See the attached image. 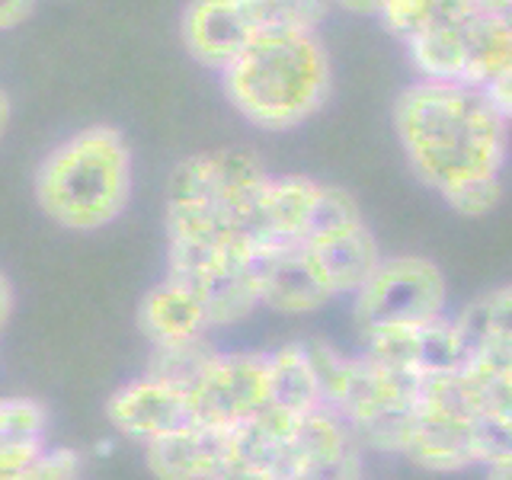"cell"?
Instances as JSON below:
<instances>
[{"mask_svg":"<svg viewBox=\"0 0 512 480\" xmlns=\"http://www.w3.org/2000/svg\"><path fill=\"white\" fill-rule=\"evenodd\" d=\"M391 125L413 180L439 199L480 180H503L512 122L484 87L413 77L394 96Z\"/></svg>","mask_w":512,"mask_h":480,"instance_id":"obj_1","label":"cell"},{"mask_svg":"<svg viewBox=\"0 0 512 480\" xmlns=\"http://www.w3.org/2000/svg\"><path fill=\"white\" fill-rule=\"evenodd\" d=\"M224 100L269 135L295 132L333 96V58L320 29L266 23L218 74Z\"/></svg>","mask_w":512,"mask_h":480,"instance_id":"obj_2","label":"cell"},{"mask_svg":"<svg viewBox=\"0 0 512 480\" xmlns=\"http://www.w3.org/2000/svg\"><path fill=\"white\" fill-rule=\"evenodd\" d=\"M135 192V154L116 125L93 122L61 138L39 160L32 196L61 231L96 234L125 215Z\"/></svg>","mask_w":512,"mask_h":480,"instance_id":"obj_3","label":"cell"},{"mask_svg":"<svg viewBox=\"0 0 512 480\" xmlns=\"http://www.w3.org/2000/svg\"><path fill=\"white\" fill-rule=\"evenodd\" d=\"M445 304L448 282L436 263L416 253L384 256L352 295V324L362 336L384 327H416L445 314Z\"/></svg>","mask_w":512,"mask_h":480,"instance_id":"obj_4","label":"cell"},{"mask_svg":"<svg viewBox=\"0 0 512 480\" xmlns=\"http://www.w3.org/2000/svg\"><path fill=\"white\" fill-rule=\"evenodd\" d=\"M269 404V352L218 349V356L189 388L192 423L218 432H234Z\"/></svg>","mask_w":512,"mask_h":480,"instance_id":"obj_5","label":"cell"},{"mask_svg":"<svg viewBox=\"0 0 512 480\" xmlns=\"http://www.w3.org/2000/svg\"><path fill=\"white\" fill-rule=\"evenodd\" d=\"M266 164L247 148H215L196 151L176 160L167 176V196L183 202H208L237 215L247 228V215L256 192L266 183Z\"/></svg>","mask_w":512,"mask_h":480,"instance_id":"obj_6","label":"cell"},{"mask_svg":"<svg viewBox=\"0 0 512 480\" xmlns=\"http://www.w3.org/2000/svg\"><path fill=\"white\" fill-rule=\"evenodd\" d=\"M269 23L260 0H186L180 10L183 52L221 74Z\"/></svg>","mask_w":512,"mask_h":480,"instance_id":"obj_7","label":"cell"},{"mask_svg":"<svg viewBox=\"0 0 512 480\" xmlns=\"http://www.w3.org/2000/svg\"><path fill=\"white\" fill-rule=\"evenodd\" d=\"M250 272L260 308L276 314H314L336 298L308 244H256Z\"/></svg>","mask_w":512,"mask_h":480,"instance_id":"obj_8","label":"cell"},{"mask_svg":"<svg viewBox=\"0 0 512 480\" xmlns=\"http://www.w3.org/2000/svg\"><path fill=\"white\" fill-rule=\"evenodd\" d=\"M106 420L119 436L148 445L167 432L192 423L189 391L144 372L141 378L122 384L106 400Z\"/></svg>","mask_w":512,"mask_h":480,"instance_id":"obj_9","label":"cell"},{"mask_svg":"<svg viewBox=\"0 0 512 480\" xmlns=\"http://www.w3.org/2000/svg\"><path fill=\"white\" fill-rule=\"evenodd\" d=\"M477 423L480 416H464L455 410H442L416 400V413L404 442L407 461L420 464L426 471L452 474L471 464H480L477 452Z\"/></svg>","mask_w":512,"mask_h":480,"instance_id":"obj_10","label":"cell"},{"mask_svg":"<svg viewBox=\"0 0 512 480\" xmlns=\"http://www.w3.org/2000/svg\"><path fill=\"white\" fill-rule=\"evenodd\" d=\"M320 180L304 173H269L247 215V231L256 244H304Z\"/></svg>","mask_w":512,"mask_h":480,"instance_id":"obj_11","label":"cell"},{"mask_svg":"<svg viewBox=\"0 0 512 480\" xmlns=\"http://www.w3.org/2000/svg\"><path fill=\"white\" fill-rule=\"evenodd\" d=\"M231 452V432L186 423L144 445L154 480H212Z\"/></svg>","mask_w":512,"mask_h":480,"instance_id":"obj_12","label":"cell"},{"mask_svg":"<svg viewBox=\"0 0 512 480\" xmlns=\"http://www.w3.org/2000/svg\"><path fill=\"white\" fill-rule=\"evenodd\" d=\"M138 330L151 346H170L212 333L205 304L189 282L167 276L148 288L138 304Z\"/></svg>","mask_w":512,"mask_h":480,"instance_id":"obj_13","label":"cell"},{"mask_svg":"<svg viewBox=\"0 0 512 480\" xmlns=\"http://www.w3.org/2000/svg\"><path fill=\"white\" fill-rule=\"evenodd\" d=\"M298 413H288L279 407H266L237 426L231 432V455L244 458L256 468L276 474L279 480H292L295 471V429H298Z\"/></svg>","mask_w":512,"mask_h":480,"instance_id":"obj_14","label":"cell"},{"mask_svg":"<svg viewBox=\"0 0 512 480\" xmlns=\"http://www.w3.org/2000/svg\"><path fill=\"white\" fill-rule=\"evenodd\" d=\"M308 250L314 253V260L324 272L327 285L333 288V295H356L365 285V279L378 269V263L384 260V253L378 247V237L368 231V224H356L343 234H333L320 244H308Z\"/></svg>","mask_w":512,"mask_h":480,"instance_id":"obj_15","label":"cell"},{"mask_svg":"<svg viewBox=\"0 0 512 480\" xmlns=\"http://www.w3.org/2000/svg\"><path fill=\"white\" fill-rule=\"evenodd\" d=\"M468 20L436 23L404 42L407 61L416 77L445 80V84H468V64H471Z\"/></svg>","mask_w":512,"mask_h":480,"instance_id":"obj_16","label":"cell"},{"mask_svg":"<svg viewBox=\"0 0 512 480\" xmlns=\"http://www.w3.org/2000/svg\"><path fill=\"white\" fill-rule=\"evenodd\" d=\"M250 260L228 263L215 272H208V276H202L199 282H189L205 304L212 330L244 324V320L260 308V292H256Z\"/></svg>","mask_w":512,"mask_h":480,"instance_id":"obj_17","label":"cell"},{"mask_svg":"<svg viewBox=\"0 0 512 480\" xmlns=\"http://www.w3.org/2000/svg\"><path fill=\"white\" fill-rule=\"evenodd\" d=\"M269 394L272 407L298 416L324 407L308 343H285L269 352Z\"/></svg>","mask_w":512,"mask_h":480,"instance_id":"obj_18","label":"cell"},{"mask_svg":"<svg viewBox=\"0 0 512 480\" xmlns=\"http://www.w3.org/2000/svg\"><path fill=\"white\" fill-rule=\"evenodd\" d=\"M468 45H471V64H468V84L471 87H490L493 80L512 71V26L506 16L496 13H474L468 20Z\"/></svg>","mask_w":512,"mask_h":480,"instance_id":"obj_19","label":"cell"},{"mask_svg":"<svg viewBox=\"0 0 512 480\" xmlns=\"http://www.w3.org/2000/svg\"><path fill=\"white\" fill-rule=\"evenodd\" d=\"M468 340L455 317H432L413 327V372L420 378L452 375L468 365Z\"/></svg>","mask_w":512,"mask_h":480,"instance_id":"obj_20","label":"cell"},{"mask_svg":"<svg viewBox=\"0 0 512 480\" xmlns=\"http://www.w3.org/2000/svg\"><path fill=\"white\" fill-rule=\"evenodd\" d=\"M215 356H218V346L212 343V333H205V336H196V340H183V343H170V346H151L148 368H144V372L189 391Z\"/></svg>","mask_w":512,"mask_h":480,"instance_id":"obj_21","label":"cell"},{"mask_svg":"<svg viewBox=\"0 0 512 480\" xmlns=\"http://www.w3.org/2000/svg\"><path fill=\"white\" fill-rule=\"evenodd\" d=\"M455 320L464 340H468V352L487 340L512 343V285L493 288V292L474 298Z\"/></svg>","mask_w":512,"mask_h":480,"instance_id":"obj_22","label":"cell"},{"mask_svg":"<svg viewBox=\"0 0 512 480\" xmlns=\"http://www.w3.org/2000/svg\"><path fill=\"white\" fill-rule=\"evenodd\" d=\"M48 439V410L36 397H0V452Z\"/></svg>","mask_w":512,"mask_h":480,"instance_id":"obj_23","label":"cell"},{"mask_svg":"<svg viewBox=\"0 0 512 480\" xmlns=\"http://www.w3.org/2000/svg\"><path fill=\"white\" fill-rule=\"evenodd\" d=\"M503 196H506L503 180H480V183H471V186L452 192V196L442 202L461 218H484L503 202Z\"/></svg>","mask_w":512,"mask_h":480,"instance_id":"obj_24","label":"cell"},{"mask_svg":"<svg viewBox=\"0 0 512 480\" xmlns=\"http://www.w3.org/2000/svg\"><path fill=\"white\" fill-rule=\"evenodd\" d=\"M212 480H279V477L263 471V468H256V464H250L244 458H234L228 452V458H224V464L212 474Z\"/></svg>","mask_w":512,"mask_h":480,"instance_id":"obj_25","label":"cell"},{"mask_svg":"<svg viewBox=\"0 0 512 480\" xmlns=\"http://www.w3.org/2000/svg\"><path fill=\"white\" fill-rule=\"evenodd\" d=\"M39 0H0V36L26 26V20L36 13Z\"/></svg>","mask_w":512,"mask_h":480,"instance_id":"obj_26","label":"cell"},{"mask_svg":"<svg viewBox=\"0 0 512 480\" xmlns=\"http://www.w3.org/2000/svg\"><path fill=\"white\" fill-rule=\"evenodd\" d=\"M487 93H490V100L496 103V109H500L503 116L512 122V71L503 74L500 80H493V84L487 87Z\"/></svg>","mask_w":512,"mask_h":480,"instance_id":"obj_27","label":"cell"},{"mask_svg":"<svg viewBox=\"0 0 512 480\" xmlns=\"http://www.w3.org/2000/svg\"><path fill=\"white\" fill-rule=\"evenodd\" d=\"M13 308H16V295H13V282L7 279V272L0 269V333L7 330L10 317H13Z\"/></svg>","mask_w":512,"mask_h":480,"instance_id":"obj_28","label":"cell"},{"mask_svg":"<svg viewBox=\"0 0 512 480\" xmlns=\"http://www.w3.org/2000/svg\"><path fill=\"white\" fill-rule=\"evenodd\" d=\"M330 10H343V13H352V16H372L381 7V0H327Z\"/></svg>","mask_w":512,"mask_h":480,"instance_id":"obj_29","label":"cell"},{"mask_svg":"<svg viewBox=\"0 0 512 480\" xmlns=\"http://www.w3.org/2000/svg\"><path fill=\"white\" fill-rule=\"evenodd\" d=\"M484 468H487L484 480H512V455L496 458V461L484 464Z\"/></svg>","mask_w":512,"mask_h":480,"instance_id":"obj_30","label":"cell"},{"mask_svg":"<svg viewBox=\"0 0 512 480\" xmlns=\"http://www.w3.org/2000/svg\"><path fill=\"white\" fill-rule=\"evenodd\" d=\"M10 122H13V100H10V93L0 87V141H4Z\"/></svg>","mask_w":512,"mask_h":480,"instance_id":"obj_31","label":"cell"},{"mask_svg":"<svg viewBox=\"0 0 512 480\" xmlns=\"http://www.w3.org/2000/svg\"><path fill=\"white\" fill-rule=\"evenodd\" d=\"M474 7L480 13H496V16H503L512 10V0H474Z\"/></svg>","mask_w":512,"mask_h":480,"instance_id":"obj_32","label":"cell"},{"mask_svg":"<svg viewBox=\"0 0 512 480\" xmlns=\"http://www.w3.org/2000/svg\"><path fill=\"white\" fill-rule=\"evenodd\" d=\"M266 7V16H269V7H279V4H327V0H260Z\"/></svg>","mask_w":512,"mask_h":480,"instance_id":"obj_33","label":"cell"}]
</instances>
